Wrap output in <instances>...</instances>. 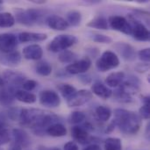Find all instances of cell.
Instances as JSON below:
<instances>
[{
    "label": "cell",
    "mask_w": 150,
    "mask_h": 150,
    "mask_svg": "<svg viewBox=\"0 0 150 150\" xmlns=\"http://www.w3.org/2000/svg\"><path fill=\"white\" fill-rule=\"evenodd\" d=\"M107 21L108 25H110L112 29L123 33L127 35H131V25L126 18L119 15H112L109 17Z\"/></svg>",
    "instance_id": "7"
},
{
    "label": "cell",
    "mask_w": 150,
    "mask_h": 150,
    "mask_svg": "<svg viewBox=\"0 0 150 150\" xmlns=\"http://www.w3.org/2000/svg\"><path fill=\"white\" fill-rule=\"evenodd\" d=\"M93 97V94L89 90H80L67 100V105L69 107H77L82 106L88 103Z\"/></svg>",
    "instance_id": "9"
},
{
    "label": "cell",
    "mask_w": 150,
    "mask_h": 150,
    "mask_svg": "<svg viewBox=\"0 0 150 150\" xmlns=\"http://www.w3.org/2000/svg\"><path fill=\"white\" fill-rule=\"evenodd\" d=\"M18 44L16 35L10 33L0 34V52L4 54H9L15 51Z\"/></svg>",
    "instance_id": "11"
},
{
    "label": "cell",
    "mask_w": 150,
    "mask_h": 150,
    "mask_svg": "<svg viewBox=\"0 0 150 150\" xmlns=\"http://www.w3.org/2000/svg\"><path fill=\"white\" fill-rule=\"evenodd\" d=\"M58 120V116L50 111L31 108L21 110L18 121L23 127L41 130L57 123Z\"/></svg>",
    "instance_id": "1"
},
{
    "label": "cell",
    "mask_w": 150,
    "mask_h": 150,
    "mask_svg": "<svg viewBox=\"0 0 150 150\" xmlns=\"http://www.w3.org/2000/svg\"><path fill=\"white\" fill-rule=\"evenodd\" d=\"M0 150H3V149H1V148H0Z\"/></svg>",
    "instance_id": "52"
},
{
    "label": "cell",
    "mask_w": 150,
    "mask_h": 150,
    "mask_svg": "<svg viewBox=\"0 0 150 150\" xmlns=\"http://www.w3.org/2000/svg\"><path fill=\"white\" fill-rule=\"evenodd\" d=\"M105 150H122V142L119 138H107L105 142Z\"/></svg>",
    "instance_id": "34"
},
{
    "label": "cell",
    "mask_w": 150,
    "mask_h": 150,
    "mask_svg": "<svg viewBox=\"0 0 150 150\" xmlns=\"http://www.w3.org/2000/svg\"><path fill=\"white\" fill-rule=\"evenodd\" d=\"M39 100L40 105L48 108H55L61 105L59 95L51 90H44L39 94Z\"/></svg>",
    "instance_id": "8"
},
{
    "label": "cell",
    "mask_w": 150,
    "mask_h": 150,
    "mask_svg": "<svg viewBox=\"0 0 150 150\" xmlns=\"http://www.w3.org/2000/svg\"><path fill=\"white\" fill-rule=\"evenodd\" d=\"M46 23L53 30L55 31H64L69 28V24L65 18L58 15H50L47 18Z\"/></svg>",
    "instance_id": "15"
},
{
    "label": "cell",
    "mask_w": 150,
    "mask_h": 150,
    "mask_svg": "<svg viewBox=\"0 0 150 150\" xmlns=\"http://www.w3.org/2000/svg\"><path fill=\"white\" fill-rule=\"evenodd\" d=\"M20 108H17V107H12L8 111V117L11 120H19V116H20V112H21Z\"/></svg>",
    "instance_id": "39"
},
{
    "label": "cell",
    "mask_w": 150,
    "mask_h": 150,
    "mask_svg": "<svg viewBox=\"0 0 150 150\" xmlns=\"http://www.w3.org/2000/svg\"><path fill=\"white\" fill-rule=\"evenodd\" d=\"M3 4V1H1V0H0V4Z\"/></svg>",
    "instance_id": "51"
},
{
    "label": "cell",
    "mask_w": 150,
    "mask_h": 150,
    "mask_svg": "<svg viewBox=\"0 0 150 150\" xmlns=\"http://www.w3.org/2000/svg\"><path fill=\"white\" fill-rule=\"evenodd\" d=\"M22 54H23L24 58L26 60L37 61V60L41 59L43 55V50L40 45L33 44V45H29L24 47Z\"/></svg>",
    "instance_id": "16"
},
{
    "label": "cell",
    "mask_w": 150,
    "mask_h": 150,
    "mask_svg": "<svg viewBox=\"0 0 150 150\" xmlns=\"http://www.w3.org/2000/svg\"><path fill=\"white\" fill-rule=\"evenodd\" d=\"M78 80L83 83V84H90L92 81L91 77L90 75H87V74H81L78 76Z\"/></svg>",
    "instance_id": "43"
},
{
    "label": "cell",
    "mask_w": 150,
    "mask_h": 150,
    "mask_svg": "<svg viewBox=\"0 0 150 150\" xmlns=\"http://www.w3.org/2000/svg\"><path fill=\"white\" fill-rule=\"evenodd\" d=\"M37 82L34 80H26L23 84L22 87L24 89V91H32L33 90H34L37 87Z\"/></svg>",
    "instance_id": "41"
},
{
    "label": "cell",
    "mask_w": 150,
    "mask_h": 150,
    "mask_svg": "<svg viewBox=\"0 0 150 150\" xmlns=\"http://www.w3.org/2000/svg\"><path fill=\"white\" fill-rule=\"evenodd\" d=\"M128 18L129 19L127 21L131 25V35H133L134 39L139 41H149L150 38L149 31L145 25L137 20L134 17L129 16Z\"/></svg>",
    "instance_id": "6"
},
{
    "label": "cell",
    "mask_w": 150,
    "mask_h": 150,
    "mask_svg": "<svg viewBox=\"0 0 150 150\" xmlns=\"http://www.w3.org/2000/svg\"><path fill=\"white\" fill-rule=\"evenodd\" d=\"M91 39L93 41L98 43H103V44H110L112 42V39L110 36H107L105 34L101 33H93L91 36Z\"/></svg>",
    "instance_id": "37"
},
{
    "label": "cell",
    "mask_w": 150,
    "mask_h": 150,
    "mask_svg": "<svg viewBox=\"0 0 150 150\" xmlns=\"http://www.w3.org/2000/svg\"><path fill=\"white\" fill-rule=\"evenodd\" d=\"M4 80L5 83H7L9 84V87L12 89L18 86H22V84L26 81V77L23 74L11 70L5 71L4 73Z\"/></svg>",
    "instance_id": "13"
},
{
    "label": "cell",
    "mask_w": 150,
    "mask_h": 150,
    "mask_svg": "<svg viewBox=\"0 0 150 150\" xmlns=\"http://www.w3.org/2000/svg\"><path fill=\"white\" fill-rule=\"evenodd\" d=\"M63 150H79V149L75 142H69L64 145Z\"/></svg>",
    "instance_id": "44"
},
{
    "label": "cell",
    "mask_w": 150,
    "mask_h": 150,
    "mask_svg": "<svg viewBox=\"0 0 150 150\" xmlns=\"http://www.w3.org/2000/svg\"><path fill=\"white\" fill-rule=\"evenodd\" d=\"M83 150H102L101 148L97 145V144H91V145H89L87 146L85 149H83Z\"/></svg>",
    "instance_id": "46"
},
{
    "label": "cell",
    "mask_w": 150,
    "mask_h": 150,
    "mask_svg": "<svg viewBox=\"0 0 150 150\" xmlns=\"http://www.w3.org/2000/svg\"><path fill=\"white\" fill-rule=\"evenodd\" d=\"M84 120H85V114L80 111L72 112L69 117V122L70 124H74V125L80 124V123L83 122Z\"/></svg>",
    "instance_id": "35"
},
{
    "label": "cell",
    "mask_w": 150,
    "mask_h": 150,
    "mask_svg": "<svg viewBox=\"0 0 150 150\" xmlns=\"http://www.w3.org/2000/svg\"><path fill=\"white\" fill-rule=\"evenodd\" d=\"M16 20L24 25H33L36 24L43 16L41 11L37 9H17L15 10Z\"/></svg>",
    "instance_id": "4"
},
{
    "label": "cell",
    "mask_w": 150,
    "mask_h": 150,
    "mask_svg": "<svg viewBox=\"0 0 150 150\" xmlns=\"http://www.w3.org/2000/svg\"><path fill=\"white\" fill-rule=\"evenodd\" d=\"M91 65V61L89 57H83L81 60L76 61L70 64H69L65 70L69 75H81L84 74L86 71L89 70Z\"/></svg>",
    "instance_id": "10"
},
{
    "label": "cell",
    "mask_w": 150,
    "mask_h": 150,
    "mask_svg": "<svg viewBox=\"0 0 150 150\" xmlns=\"http://www.w3.org/2000/svg\"><path fill=\"white\" fill-rule=\"evenodd\" d=\"M14 93H15V90L8 87H3L0 90V103L3 104L4 105H10L12 104L13 100H14Z\"/></svg>",
    "instance_id": "23"
},
{
    "label": "cell",
    "mask_w": 150,
    "mask_h": 150,
    "mask_svg": "<svg viewBox=\"0 0 150 150\" xmlns=\"http://www.w3.org/2000/svg\"><path fill=\"white\" fill-rule=\"evenodd\" d=\"M91 91L92 94H95L102 99H108L112 95V91L100 82H96L93 83L91 86Z\"/></svg>",
    "instance_id": "19"
},
{
    "label": "cell",
    "mask_w": 150,
    "mask_h": 150,
    "mask_svg": "<svg viewBox=\"0 0 150 150\" xmlns=\"http://www.w3.org/2000/svg\"><path fill=\"white\" fill-rule=\"evenodd\" d=\"M78 42V39L70 34H60L55 36L52 41L48 44L47 48L49 51L54 53L62 52L67 50V48L74 46Z\"/></svg>",
    "instance_id": "3"
},
{
    "label": "cell",
    "mask_w": 150,
    "mask_h": 150,
    "mask_svg": "<svg viewBox=\"0 0 150 150\" xmlns=\"http://www.w3.org/2000/svg\"><path fill=\"white\" fill-rule=\"evenodd\" d=\"M66 21L68 22L69 25L72 26H78L82 21V14L79 11L76 10H71L68 11L66 14Z\"/></svg>",
    "instance_id": "26"
},
{
    "label": "cell",
    "mask_w": 150,
    "mask_h": 150,
    "mask_svg": "<svg viewBox=\"0 0 150 150\" xmlns=\"http://www.w3.org/2000/svg\"><path fill=\"white\" fill-rule=\"evenodd\" d=\"M11 135L13 138V142L17 143L21 148H27L31 143V140L28 134L23 129L14 128L12 130Z\"/></svg>",
    "instance_id": "17"
},
{
    "label": "cell",
    "mask_w": 150,
    "mask_h": 150,
    "mask_svg": "<svg viewBox=\"0 0 150 150\" xmlns=\"http://www.w3.org/2000/svg\"><path fill=\"white\" fill-rule=\"evenodd\" d=\"M5 86V82H4V80L0 76V87H4Z\"/></svg>",
    "instance_id": "50"
},
{
    "label": "cell",
    "mask_w": 150,
    "mask_h": 150,
    "mask_svg": "<svg viewBox=\"0 0 150 150\" xmlns=\"http://www.w3.org/2000/svg\"><path fill=\"white\" fill-rule=\"evenodd\" d=\"M77 55L72 52V51H69V50H64V51H62L60 52L59 55H58V60L62 62V63H72L74 62H76V59Z\"/></svg>",
    "instance_id": "31"
},
{
    "label": "cell",
    "mask_w": 150,
    "mask_h": 150,
    "mask_svg": "<svg viewBox=\"0 0 150 150\" xmlns=\"http://www.w3.org/2000/svg\"><path fill=\"white\" fill-rule=\"evenodd\" d=\"M15 24V18L10 12H0V27H11Z\"/></svg>",
    "instance_id": "32"
},
{
    "label": "cell",
    "mask_w": 150,
    "mask_h": 150,
    "mask_svg": "<svg viewBox=\"0 0 150 150\" xmlns=\"http://www.w3.org/2000/svg\"><path fill=\"white\" fill-rule=\"evenodd\" d=\"M8 150H22V148H21L19 145H18L17 143H15V142H12L10 144Z\"/></svg>",
    "instance_id": "45"
},
{
    "label": "cell",
    "mask_w": 150,
    "mask_h": 150,
    "mask_svg": "<svg viewBox=\"0 0 150 150\" xmlns=\"http://www.w3.org/2000/svg\"><path fill=\"white\" fill-rule=\"evenodd\" d=\"M31 2L32 3H34V4H45L46 3V1H42V0H40V1H34V0H33Z\"/></svg>",
    "instance_id": "49"
},
{
    "label": "cell",
    "mask_w": 150,
    "mask_h": 150,
    "mask_svg": "<svg viewBox=\"0 0 150 150\" xmlns=\"http://www.w3.org/2000/svg\"><path fill=\"white\" fill-rule=\"evenodd\" d=\"M57 89L59 92L62 94V96L67 100L76 92V89L74 86L68 83H59L57 85Z\"/></svg>",
    "instance_id": "27"
},
{
    "label": "cell",
    "mask_w": 150,
    "mask_h": 150,
    "mask_svg": "<svg viewBox=\"0 0 150 150\" xmlns=\"http://www.w3.org/2000/svg\"><path fill=\"white\" fill-rule=\"evenodd\" d=\"M45 132L48 135L53 136V137H62L67 134L66 127L62 124H60V123H55V124L49 126L48 127L46 128Z\"/></svg>",
    "instance_id": "24"
},
{
    "label": "cell",
    "mask_w": 150,
    "mask_h": 150,
    "mask_svg": "<svg viewBox=\"0 0 150 150\" xmlns=\"http://www.w3.org/2000/svg\"><path fill=\"white\" fill-rule=\"evenodd\" d=\"M87 26L100 30H107L109 28L107 18L103 16H98L91 19L90 22L87 23Z\"/></svg>",
    "instance_id": "25"
},
{
    "label": "cell",
    "mask_w": 150,
    "mask_h": 150,
    "mask_svg": "<svg viewBox=\"0 0 150 150\" xmlns=\"http://www.w3.org/2000/svg\"><path fill=\"white\" fill-rule=\"evenodd\" d=\"M114 97L119 102H121V103H130L133 101L132 97L126 94L123 91H121L120 87H118L117 90L114 91Z\"/></svg>",
    "instance_id": "36"
},
{
    "label": "cell",
    "mask_w": 150,
    "mask_h": 150,
    "mask_svg": "<svg viewBox=\"0 0 150 150\" xmlns=\"http://www.w3.org/2000/svg\"><path fill=\"white\" fill-rule=\"evenodd\" d=\"M14 98L17 100L25 104H33L37 100V97L33 93L23 90H16L14 93Z\"/></svg>",
    "instance_id": "22"
},
{
    "label": "cell",
    "mask_w": 150,
    "mask_h": 150,
    "mask_svg": "<svg viewBox=\"0 0 150 150\" xmlns=\"http://www.w3.org/2000/svg\"><path fill=\"white\" fill-rule=\"evenodd\" d=\"M20 42H40L47 39V35L42 33H31V32H22L18 36Z\"/></svg>",
    "instance_id": "18"
},
{
    "label": "cell",
    "mask_w": 150,
    "mask_h": 150,
    "mask_svg": "<svg viewBox=\"0 0 150 150\" xmlns=\"http://www.w3.org/2000/svg\"><path fill=\"white\" fill-rule=\"evenodd\" d=\"M125 79V73L123 71L112 72L105 78V83L110 87H119Z\"/></svg>",
    "instance_id": "21"
},
{
    "label": "cell",
    "mask_w": 150,
    "mask_h": 150,
    "mask_svg": "<svg viewBox=\"0 0 150 150\" xmlns=\"http://www.w3.org/2000/svg\"><path fill=\"white\" fill-rule=\"evenodd\" d=\"M114 48L124 60L128 62H133L135 60L136 52L130 44L126 42H117L114 44Z\"/></svg>",
    "instance_id": "12"
},
{
    "label": "cell",
    "mask_w": 150,
    "mask_h": 150,
    "mask_svg": "<svg viewBox=\"0 0 150 150\" xmlns=\"http://www.w3.org/2000/svg\"><path fill=\"white\" fill-rule=\"evenodd\" d=\"M140 84H141V81L138 79V77L131 76L130 78H128L127 81L122 83L119 87L126 94L132 97V95L137 94L140 91V90H141Z\"/></svg>",
    "instance_id": "14"
},
{
    "label": "cell",
    "mask_w": 150,
    "mask_h": 150,
    "mask_svg": "<svg viewBox=\"0 0 150 150\" xmlns=\"http://www.w3.org/2000/svg\"><path fill=\"white\" fill-rule=\"evenodd\" d=\"M140 116L144 120H149L150 116V103H144L140 108Z\"/></svg>",
    "instance_id": "38"
},
{
    "label": "cell",
    "mask_w": 150,
    "mask_h": 150,
    "mask_svg": "<svg viewBox=\"0 0 150 150\" xmlns=\"http://www.w3.org/2000/svg\"><path fill=\"white\" fill-rule=\"evenodd\" d=\"M115 127H116V125H115V123H114V121L112 120V122L107 127V128H106V130H105V133L106 134H109V133H112L113 130H114V128H115Z\"/></svg>",
    "instance_id": "47"
},
{
    "label": "cell",
    "mask_w": 150,
    "mask_h": 150,
    "mask_svg": "<svg viewBox=\"0 0 150 150\" xmlns=\"http://www.w3.org/2000/svg\"><path fill=\"white\" fill-rule=\"evenodd\" d=\"M38 150H61L59 148H48L45 146H39Z\"/></svg>",
    "instance_id": "48"
},
{
    "label": "cell",
    "mask_w": 150,
    "mask_h": 150,
    "mask_svg": "<svg viewBox=\"0 0 150 150\" xmlns=\"http://www.w3.org/2000/svg\"><path fill=\"white\" fill-rule=\"evenodd\" d=\"M71 135L75 141L81 144H86L91 142L89 133L83 127L75 126L71 128Z\"/></svg>",
    "instance_id": "20"
},
{
    "label": "cell",
    "mask_w": 150,
    "mask_h": 150,
    "mask_svg": "<svg viewBox=\"0 0 150 150\" xmlns=\"http://www.w3.org/2000/svg\"><path fill=\"white\" fill-rule=\"evenodd\" d=\"M11 141V134L5 123L0 120V146L9 143Z\"/></svg>",
    "instance_id": "33"
},
{
    "label": "cell",
    "mask_w": 150,
    "mask_h": 150,
    "mask_svg": "<svg viewBox=\"0 0 150 150\" xmlns=\"http://www.w3.org/2000/svg\"><path fill=\"white\" fill-rule=\"evenodd\" d=\"M96 115L100 121L106 122L110 120L112 116V111L107 106L99 105L96 108Z\"/></svg>",
    "instance_id": "28"
},
{
    "label": "cell",
    "mask_w": 150,
    "mask_h": 150,
    "mask_svg": "<svg viewBox=\"0 0 150 150\" xmlns=\"http://www.w3.org/2000/svg\"><path fill=\"white\" fill-rule=\"evenodd\" d=\"M35 71L43 76H47L52 73V67L51 65L46 61H40L36 63L35 65Z\"/></svg>",
    "instance_id": "30"
},
{
    "label": "cell",
    "mask_w": 150,
    "mask_h": 150,
    "mask_svg": "<svg viewBox=\"0 0 150 150\" xmlns=\"http://www.w3.org/2000/svg\"><path fill=\"white\" fill-rule=\"evenodd\" d=\"M4 62H5L6 65L11 66V67H16L21 62V55H20L19 52L15 50L9 54H6V55L4 56Z\"/></svg>",
    "instance_id": "29"
},
{
    "label": "cell",
    "mask_w": 150,
    "mask_h": 150,
    "mask_svg": "<svg viewBox=\"0 0 150 150\" xmlns=\"http://www.w3.org/2000/svg\"><path fill=\"white\" fill-rule=\"evenodd\" d=\"M135 70L138 73H145L147 71H149V64L148 62H142V63H138L135 66Z\"/></svg>",
    "instance_id": "42"
},
{
    "label": "cell",
    "mask_w": 150,
    "mask_h": 150,
    "mask_svg": "<svg viewBox=\"0 0 150 150\" xmlns=\"http://www.w3.org/2000/svg\"><path fill=\"white\" fill-rule=\"evenodd\" d=\"M120 65V59L117 54L112 51H105L102 55L98 59L96 67L100 72H106L111 69H116Z\"/></svg>",
    "instance_id": "5"
},
{
    "label": "cell",
    "mask_w": 150,
    "mask_h": 150,
    "mask_svg": "<svg viewBox=\"0 0 150 150\" xmlns=\"http://www.w3.org/2000/svg\"><path fill=\"white\" fill-rule=\"evenodd\" d=\"M138 56L142 62L149 63L150 60V49L149 48H144V49L140 50L138 52Z\"/></svg>",
    "instance_id": "40"
},
{
    "label": "cell",
    "mask_w": 150,
    "mask_h": 150,
    "mask_svg": "<svg viewBox=\"0 0 150 150\" xmlns=\"http://www.w3.org/2000/svg\"><path fill=\"white\" fill-rule=\"evenodd\" d=\"M113 121L119 129L127 135L136 134L142 127L141 117L135 112L125 109L114 110Z\"/></svg>",
    "instance_id": "2"
}]
</instances>
